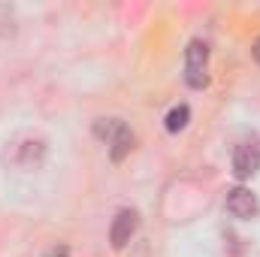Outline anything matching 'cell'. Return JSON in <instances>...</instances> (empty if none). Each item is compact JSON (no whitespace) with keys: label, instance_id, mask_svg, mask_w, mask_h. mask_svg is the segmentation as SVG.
I'll return each instance as SVG.
<instances>
[{"label":"cell","instance_id":"6da1fadb","mask_svg":"<svg viewBox=\"0 0 260 257\" xmlns=\"http://www.w3.org/2000/svg\"><path fill=\"white\" fill-rule=\"evenodd\" d=\"M206 61H209L206 43L194 40V43L188 46V52H185V79H188L191 88H203V85L209 82V76H206Z\"/></svg>","mask_w":260,"mask_h":257},{"label":"cell","instance_id":"7a4b0ae2","mask_svg":"<svg viewBox=\"0 0 260 257\" xmlns=\"http://www.w3.org/2000/svg\"><path fill=\"white\" fill-rule=\"evenodd\" d=\"M136 227H139V215H136L133 209H121V212L112 218V227H109V242H112V248H124L130 239H133Z\"/></svg>","mask_w":260,"mask_h":257},{"label":"cell","instance_id":"3957f363","mask_svg":"<svg viewBox=\"0 0 260 257\" xmlns=\"http://www.w3.org/2000/svg\"><path fill=\"white\" fill-rule=\"evenodd\" d=\"M260 170V148L251 145V142H242L236 145L233 151V176L236 179H251Z\"/></svg>","mask_w":260,"mask_h":257},{"label":"cell","instance_id":"277c9868","mask_svg":"<svg viewBox=\"0 0 260 257\" xmlns=\"http://www.w3.org/2000/svg\"><path fill=\"white\" fill-rule=\"evenodd\" d=\"M257 197L248 191V188H233V191H227V212L233 215V218H242V221H248V218H254L257 215Z\"/></svg>","mask_w":260,"mask_h":257},{"label":"cell","instance_id":"5b68a950","mask_svg":"<svg viewBox=\"0 0 260 257\" xmlns=\"http://www.w3.org/2000/svg\"><path fill=\"white\" fill-rule=\"evenodd\" d=\"M130 148H133V133H130V127L124 124V127L118 130V136L109 142V154H112L115 164H121V160L130 154Z\"/></svg>","mask_w":260,"mask_h":257},{"label":"cell","instance_id":"8992f818","mask_svg":"<svg viewBox=\"0 0 260 257\" xmlns=\"http://www.w3.org/2000/svg\"><path fill=\"white\" fill-rule=\"evenodd\" d=\"M124 127V121H118V118H97L94 121V136L97 139H106V145L118 136V130Z\"/></svg>","mask_w":260,"mask_h":257},{"label":"cell","instance_id":"52a82bcc","mask_svg":"<svg viewBox=\"0 0 260 257\" xmlns=\"http://www.w3.org/2000/svg\"><path fill=\"white\" fill-rule=\"evenodd\" d=\"M188 118H191V109H188V106H176V109H170V115H167V130H170V133L185 130L188 127Z\"/></svg>","mask_w":260,"mask_h":257},{"label":"cell","instance_id":"ba28073f","mask_svg":"<svg viewBox=\"0 0 260 257\" xmlns=\"http://www.w3.org/2000/svg\"><path fill=\"white\" fill-rule=\"evenodd\" d=\"M6 34H12V9L0 3V37H6Z\"/></svg>","mask_w":260,"mask_h":257},{"label":"cell","instance_id":"9c48e42d","mask_svg":"<svg viewBox=\"0 0 260 257\" xmlns=\"http://www.w3.org/2000/svg\"><path fill=\"white\" fill-rule=\"evenodd\" d=\"M43 257H70V251H67L64 245H55V248H49Z\"/></svg>","mask_w":260,"mask_h":257},{"label":"cell","instance_id":"30bf717a","mask_svg":"<svg viewBox=\"0 0 260 257\" xmlns=\"http://www.w3.org/2000/svg\"><path fill=\"white\" fill-rule=\"evenodd\" d=\"M251 55H254V61L260 64V37L254 40V49H251Z\"/></svg>","mask_w":260,"mask_h":257}]
</instances>
